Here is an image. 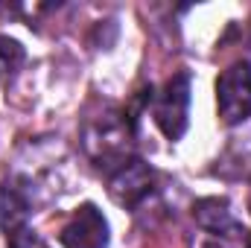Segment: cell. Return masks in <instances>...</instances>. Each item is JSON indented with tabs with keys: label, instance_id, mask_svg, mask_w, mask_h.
<instances>
[{
	"label": "cell",
	"instance_id": "cell-1",
	"mask_svg": "<svg viewBox=\"0 0 251 248\" xmlns=\"http://www.w3.org/2000/svg\"><path fill=\"white\" fill-rule=\"evenodd\" d=\"M128 146H131V117L123 114H105L85 131V149L94 158V164L105 173L117 170L123 161L131 158Z\"/></svg>",
	"mask_w": 251,
	"mask_h": 248
},
{
	"label": "cell",
	"instance_id": "cell-2",
	"mask_svg": "<svg viewBox=\"0 0 251 248\" xmlns=\"http://www.w3.org/2000/svg\"><path fill=\"white\" fill-rule=\"evenodd\" d=\"M152 114L167 140L184 137L190 123V73L181 70L167 79V85L152 97Z\"/></svg>",
	"mask_w": 251,
	"mask_h": 248
},
{
	"label": "cell",
	"instance_id": "cell-3",
	"mask_svg": "<svg viewBox=\"0 0 251 248\" xmlns=\"http://www.w3.org/2000/svg\"><path fill=\"white\" fill-rule=\"evenodd\" d=\"M216 108L222 123L237 125L251 117V62H234L216 79Z\"/></svg>",
	"mask_w": 251,
	"mask_h": 248
},
{
	"label": "cell",
	"instance_id": "cell-4",
	"mask_svg": "<svg viewBox=\"0 0 251 248\" xmlns=\"http://www.w3.org/2000/svg\"><path fill=\"white\" fill-rule=\"evenodd\" d=\"M152 184H155V173L140 158H128L117 170L108 173V193L123 207H137L152 193Z\"/></svg>",
	"mask_w": 251,
	"mask_h": 248
},
{
	"label": "cell",
	"instance_id": "cell-5",
	"mask_svg": "<svg viewBox=\"0 0 251 248\" xmlns=\"http://www.w3.org/2000/svg\"><path fill=\"white\" fill-rule=\"evenodd\" d=\"M59 243L64 248H105L108 246V222L97 204H82L64 222Z\"/></svg>",
	"mask_w": 251,
	"mask_h": 248
},
{
	"label": "cell",
	"instance_id": "cell-6",
	"mask_svg": "<svg viewBox=\"0 0 251 248\" xmlns=\"http://www.w3.org/2000/svg\"><path fill=\"white\" fill-rule=\"evenodd\" d=\"M193 216H196V222L204 231H210L216 237H228V234H237L240 231V222L234 219L231 204L225 198H201V201H196Z\"/></svg>",
	"mask_w": 251,
	"mask_h": 248
},
{
	"label": "cell",
	"instance_id": "cell-7",
	"mask_svg": "<svg viewBox=\"0 0 251 248\" xmlns=\"http://www.w3.org/2000/svg\"><path fill=\"white\" fill-rule=\"evenodd\" d=\"M29 216V201L26 196L12 184H0V231L15 234L18 228H24Z\"/></svg>",
	"mask_w": 251,
	"mask_h": 248
},
{
	"label": "cell",
	"instance_id": "cell-8",
	"mask_svg": "<svg viewBox=\"0 0 251 248\" xmlns=\"http://www.w3.org/2000/svg\"><path fill=\"white\" fill-rule=\"evenodd\" d=\"M24 62H26V50L21 47V41H15L9 35H0V82L15 76Z\"/></svg>",
	"mask_w": 251,
	"mask_h": 248
},
{
	"label": "cell",
	"instance_id": "cell-9",
	"mask_svg": "<svg viewBox=\"0 0 251 248\" xmlns=\"http://www.w3.org/2000/svg\"><path fill=\"white\" fill-rule=\"evenodd\" d=\"M9 248H50L32 228H18L15 234H9Z\"/></svg>",
	"mask_w": 251,
	"mask_h": 248
},
{
	"label": "cell",
	"instance_id": "cell-10",
	"mask_svg": "<svg viewBox=\"0 0 251 248\" xmlns=\"http://www.w3.org/2000/svg\"><path fill=\"white\" fill-rule=\"evenodd\" d=\"M246 248H251V234H249V237H246Z\"/></svg>",
	"mask_w": 251,
	"mask_h": 248
},
{
	"label": "cell",
	"instance_id": "cell-11",
	"mask_svg": "<svg viewBox=\"0 0 251 248\" xmlns=\"http://www.w3.org/2000/svg\"><path fill=\"white\" fill-rule=\"evenodd\" d=\"M249 210H251V196H249Z\"/></svg>",
	"mask_w": 251,
	"mask_h": 248
}]
</instances>
